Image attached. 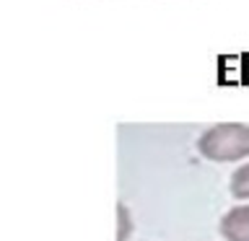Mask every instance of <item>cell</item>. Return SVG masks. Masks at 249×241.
Returning <instances> with one entry per match:
<instances>
[{
    "mask_svg": "<svg viewBox=\"0 0 249 241\" xmlns=\"http://www.w3.org/2000/svg\"><path fill=\"white\" fill-rule=\"evenodd\" d=\"M229 189L236 200H249V163H244L241 169L233 171Z\"/></svg>",
    "mask_w": 249,
    "mask_h": 241,
    "instance_id": "3",
    "label": "cell"
},
{
    "mask_svg": "<svg viewBox=\"0 0 249 241\" xmlns=\"http://www.w3.org/2000/svg\"><path fill=\"white\" fill-rule=\"evenodd\" d=\"M221 236L226 241H249V205L231 207L221 218Z\"/></svg>",
    "mask_w": 249,
    "mask_h": 241,
    "instance_id": "2",
    "label": "cell"
},
{
    "mask_svg": "<svg viewBox=\"0 0 249 241\" xmlns=\"http://www.w3.org/2000/svg\"><path fill=\"white\" fill-rule=\"evenodd\" d=\"M132 233V218L124 202H117V241H127Z\"/></svg>",
    "mask_w": 249,
    "mask_h": 241,
    "instance_id": "4",
    "label": "cell"
},
{
    "mask_svg": "<svg viewBox=\"0 0 249 241\" xmlns=\"http://www.w3.org/2000/svg\"><path fill=\"white\" fill-rule=\"evenodd\" d=\"M200 155L208 161H239L249 155V124L239 122H223L205 130L197 140Z\"/></svg>",
    "mask_w": 249,
    "mask_h": 241,
    "instance_id": "1",
    "label": "cell"
}]
</instances>
